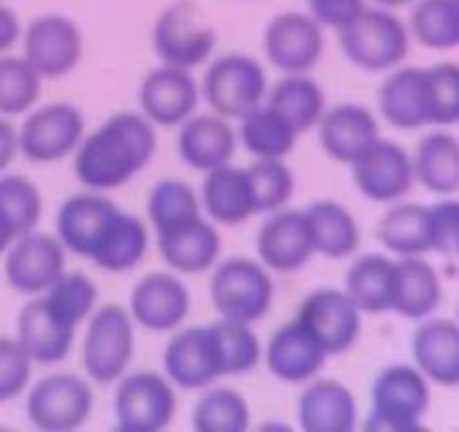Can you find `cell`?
<instances>
[{
	"label": "cell",
	"mask_w": 459,
	"mask_h": 432,
	"mask_svg": "<svg viewBox=\"0 0 459 432\" xmlns=\"http://www.w3.org/2000/svg\"><path fill=\"white\" fill-rule=\"evenodd\" d=\"M158 126L143 113H115L74 151V176L92 192L125 187L147 169L158 151Z\"/></svg>",
	"instance_id": "cell-1"
},
{
	"label": "cell",
	"mask_w": 459,
	"mask_h": 432,
	"mask_svg": "<svg viewBox=\"0 0 459 432\" xmlns=\"http://www.w3.org/2000/svg\"><path fill=\"white\" fill-rule=\"evenodd\" d=\"M430 385L417 365L396 363L383 369L372 385L365 430L369 432H414L423 428L430 410Z\"/></svg>",
	"instance_id": "cell-2"
},
{
	"label": "cell",
	"mask_w": 459,
	"mask_h": 432,
	"mask_svg": "<svg viewBox=\"0 0 459 432\" xmlns=\"http://www.w3.org/2000/svg\"><path fill=\"white\" fill-rule=\"evenodd\" d=\"M412 34L392 10L365 7L351 23L340 30L344 56L365 73H390L410 55Z\"/></svg>",
	"instance_id": "cell-3"
},
{
	"label": "cell",
	"mask_w": 459,
	"mask_h": 432,
	"mask_svg": "<svg viewBox=\"0 0 459 432\" xmlns=\"http://www.w3.org/2000/svg\"><path fill=\"white\" fill-rule=\"evenodd\" d=\"M135 320L120 304L97 307L88 317L82 345V363L88 378L100 385L117 383L135 354Z\"/></svg>",
	"instance_id": "cell-4"
},
{
	"label": "cell",
	"mask_w": 459,
	"mask_h": 432,
	"mask_svg": "<svg viewBox=\"0 0 459 432\" xmlns=\"http://www.w3.org/2000/svg\"><path fill=\"white\" fill-rule=\"evenodd\" d=\"M210 299L221 320L255 324L268 315L275 299L271 271L248 257L228 259L212 272Z\"/></svg>",
	"instance_id": "cell-5"
},
{
	"label": "cell",
	"mask_w": 459,
	"mask_h": 432,
	"mask_svg": "<svg viewBox=\"0 0 459 432\" xmlns=\"http://www.w3.org/2000/svg\"><path fill=\"white\" fill-rule=\"evenodd\" d=\"M268 91L271 88L264 65L241 52L212 61L201 83V97L207 101L212 113L237 122L262 106Z\"/></svg>",
	"instance_id": "cell-6"
},
{
	"label": "cell",
	"mask_w": 459,
	"mask_h": 432,
	"mask_svg": "<svg viewBox=\"0 0 459 432\" xmlns=\"http://www.w3.org/2000/svg\"><path fill=\"white\" fill-rule=\"evenodd\" d=\"M178 410L176 385L167 374L126 372L117 381L113 414L125 432H160L169 428Z\"/></svg>",
	"instance_id": "cell-7"
},
{
	"label": "cell",
	"mask_w": 459,
	"mask_h": 432,
	"mask_svg": "<svg viewBox=\"0 0 459 432\" xmlns=\"http://www.w3.org/2000/svg\"><path fill=\"white\" fill-rule=\"evenodd\" d=\"M152 46L158 59L174 68L194 70L216 50V30L189 0H178L158 14L152 30Z\"/></svg>",
	"instance_id": "cell-8"
},
{
	"label": "cell",
	"mask_w": 459,
	"mask_h": 432,
	"mask_svg": "<svg viewBox=\"0 0 459 432\" xmlns=\"http://www.w3.org/2000/svg\"><path fill=\"white\" fill-rule=\"evenodd\" d=\"M86 138V120L82 111L68 101L32 108L19 129L21 153L37 165H52L74 156Z\"/></svg>",
	"instance_id": "cell-9"
},
{
	"label": "cell",
	"mask_w": 459,
	"mask_h": 432,
	"mask_svg": "<svg viewBox=\"0 0 459 432\" xmlns=\"http://www.w3.org/2000/svg\"><path fill=\"white\" fill-rule=\"evenodd\" d=\"M95 405L92 387L77 374H52L28 392V419L43 432H73L88 423Z\"/></svg>",
	"instance_id": "cell-10"
},
{
	"label": "cell",
	"mask_w": 459,
	"mask_h": 432,
	"mask_svg": "<svg viewBox=\"0 0 459 432\" xmlns=\"http://www.w3.org/2000/svg\"><path fill=\"white\" fill-rule=\"evenodd\" d=\"M365 313L356 307L347 290L317 289L308 293L298 307V320L316 336L329 356L354 350L363 333Z\"/></svg>",
	"instance_id": "cell-11"
},
{
	"label": "cell",
	"mask_w": 459,
	"mask_h": 432,
	"mask_svg": "<svg viewBox=\"0 0 459 432\" xmlns=\"http://www.w3.org/2000/svg\"><path fill=\"white\" fill-rule=\"evenodd\" d=\"M266 59L284 74H308L325 56V28L302 12L277 14L264 30Z\"/></svg>",
	"instance_id": "cell-12"
},
{
	"label": "cell",
	"mask_w": 459,
	"mask_h": 432,
	"mask_svg": "<svg viewBox=\"0 0 459 432\" xmlns=\"http://www.w3.org/2000/svg\"><path fill=\"white\" fill-rule=\"evenodd\" d=\"M23 56L43 79L65 77L82 64V30L64 14L39 16L23 32Z\"/></svg>",
	"instance_id": "cell-13"
},
{
	"label": "cell",
	"mask_w": 459,
	"mask_h": 432,
	"mask_svg": "<svg viewBox=\"0 0 459 432\" xmlns=\"http://www.w3.org/2000/svg\"><path fill=\"white\" fill-rule=\"evenodd\" d=\"M201 101V86L194 79L192 70L165 65L153 68L143 79L138 91L140 113L153 126L174 129L183 126L192 116H196Z\"/></svg>",
	"instance_id": "cell-14"
},
{
	"label": "cell",
	"mask_w": 459,
	"mask_h": 432,
	"mask_svg": "<svg viewBox=\"0 0 459 432\" xmlns=\"http://www.w3.org/2000/svg\"><path fill=\"white\" fill-rule=\"evenodd\" d=\"M65 246L59 237L32 230L5 253L7 284L23 295H43L65 272Z\"/></svg>",
	"instance_id": "cell-15"
},
{
	"label": "cell",
	"mask_w": 459,
	"mask_h": 432,
	"mask_svg": "<svg viewBox=\"0 0 459 432\" xmlns=\"http://www.w3.org/2000/svg\"><path fill=\"white\" fill-rule=\"evenodd\" d=\"M165 374L180 390H207L219 378H223L219 345H216L214 327H187L180 329L165 347L162 356Z\"/></svg>",
	"instance_id": "cell-16"
},
{
	"label": "cell",
	"mask_w": 459,
	"mask_h": 432,
	"mask_svg": "<svg viewBox=\"0 0 459 432\" xmlns=\"http://www.w3.org/2000/svg\"><path fill=\"white\" fill-rule=\"evenodd\" d=\"M359 192L374 203H399L417 185L412 156L401 144L381 138L351 165Z\"/></svg>",
	"instance_id": "cell-17"
},
{
	"label": "cell",
	"mask_w": 459,
	"mask_h": 432,
	"mask_svg": "<svg viewBox=\"0 0 459 432\" xmlns=\"http://www.w3.org/2000/svg\"><path fill=\"white\" fill-rule=\"evenodd\" d=\"M192 308V295L178 272H152L131 290L129 313L140 329L178 332Z\"/></svg>",
	"instance_id": "cell-18"
},
{
	"label": "cell",
	"mask_w": 459,
	"mask_h": 432,
	"mask_svg": "<svg viewBox=\"0 0 459 432\" xmlns=\"http://www.w3.org/2000/svg\"><path fill=\"white\" fill-rule=\"evenodd\" d=\"M259 262L271 272H295L316 255L313 232L304 210H277L257 232Z\"/></svg>",
	"instance_id": "cell-19"
},
{
	"label": "cell",
	"mask_w": 459,
	"mask_h": 432,
	"mask_svg": "<svg viewBox=\"0 0 459 432\" xmlns=\"http://www.w3.org/2000/svg\"><path fill=\"white\" fill-rule=\"evenodd\" d=\"M117 210L120 207L106 198L104 192L88 189L83 194H74L59 207L56 237L70 255L91 262Z\"/></svg>",
	"instance_id": "cell-20"
},
{
	"label": "cell",
	"mask_w": 459,
	"mask_h": 432,
	"mask_svg": "<svg viewBox=\"0 0 459 432\" xmlns=\"http://www.w3.org/2000/svg\"><path fill=\"white\" fill-rule=\"evenodd\" d=\"M320 144L331 160L354 165L368 149L381 140L378 120L360 104L329 106L317 125Z\"/></svg>",
	"instance_id": "cell-21"
},
{
	"label": "cell",
	"mask_w": 459,
	"mask_h": 432,
	"mask_svg": "<svg viewBox=\"0 0 459 432\" xmlns=\"http://www.w3.org/2000/svg\"><path fill=\"white\" fill-rule=\"evenodd\" d=\"M329 354L298 317L277 329L266 347V365L273 376L289 385H307L320 376Z\"/></svg>",
	"instance_id": "cell-22"
},
{
	"label": "cell",
	"mask_w": 459,
	"mask_h": 432,
	"mask_svg": "<svg viewBox=\"0 0 459 432\" xmlns=\"http://www.w3.org/2000/svg\"><path fill=\"white\" fill-rule=\"evenodd\" d=\"M378 108L394 129L414 131L432 126L428 70L419 65H399L390 70L378 91Z\"/></svg>",
	"instance_id": "cell-23"
},
{
	"label": "cell",
	"mask_w": 459,
	"mask_h": 432,
	"mask_svg": "<svg viewBox=\"0 0 459 432\" xmlns=\"http://www.w3.org/2000/svg\"><path fill=\"white\" fill-rule=\"evenodd\" d=\"M230 122L232 120L216 113H205L192 116L183 126H178V153L185 165L203 174L232 165L239 135Z\"/></svg>",
	"instance_id": "cell-24"
},
{
	"label": "cell",
	"mask_w": 459,
	"mask_h": 432,
	"mask_svg": "<svg viewBox=\"0 0 459 432\" xmlns=\"http://www.w3.org/2000/svg\"><path fill=\"white\" fill-rule=\"evenodd\" d=\"M298 423L307 432H351L359 426L354 392L333 378H313L298 401Z\"/></svg>",
	"instance_id": "cell-25"
},
{
	"label": "cell",
	"mask_w": 459,
	"mask_h": 432,
	"mask_svg": "<svg viewBox=\"0 0 459 432\" xmlns=\"http://www.w3.org/2000/svg\"><path fill=\"white\" fill-rule=\"evenodd\" d=\"M412 359L432 385L459 387V320H421L412 336Z\"/></svg>",
	"instance_id": "cell-26"
},
{
	"label": "cell",
	"mask_w": 459,
	"mask_h": 432,
	"mask_svg": "<svg viewBox=\"0 0 459 432\" xmlns=\"http://www.w3.org/2000/svg\"><path fill=\"white\" fill-rule=\"evenodd\" d=\"M74 336L77 329L56 317L41 295L32 298L21 308L16 322V341L23 345L34 365H56L68 359Z\"/></svg>",
	"instance_id": "cell-27"
},
{
	"label": "cell",
	"mask_w": 459,
	"mask_h": 432,
	"mask_svg": "<svg viewBox=\"0 0 459 432\" xmlns=\"http://www.w3.org/2000/svg\"><path fill=\"white\" fill-rule=\"evenodd\" d=\"M203 212L219 226L237 228L257 214L248 167L225 165L207 171L201 187Z\"/></svg>",
	"instance_id": "cell-28"
},
{
	"label": "cell",
	"mask_w": 459,
	"mask_h": 432,
	"mask_svg": "<svg viewBox=\"0 0 459 432\" xmlns=\"http://www.w3.org/2000/svg\"><path fill=\"white\" fill-rule=\"evenodd\" d=\"M158 250L167 266L178 275H201L219 262L221 237L214 221L201 216L187 226L158 235Z\"/></svg>",
	"instance_id": "cell-29"
},
{
	"label": "cell",
	"mask_w": 459,
	"mask_h": 432,
	"mask_svg": "<svg viewBox=\"0 0 459 432\" xmlns=\"http://www.w3.org/2000/svg\"><path fill=\"white\" fill-rule=\"evenodd\" d=\"M444 284L426 257H396L394 302L392 313L405 320H426L439 308Z\"/></svg>",
	"instance_id": "cell-30"
},
{
	"label": "cell",
	"mask_w": 459,
	"mask_h": 432,
	"mask_svg": "<svg viewBox=\"0 0 459 432\" xmlns=\"http://www.w3.org/2000/svg\"><path fill=\"white\" fill-rule=\"evenodd\" d=\"M378 241L394 257H426L432 253L430 205L392 203L378 223Z\"/></svg>",
	"instance_id": "cell-31"
},
{
	"label": "cell",
	"mask_w": 459,
	"mask_h": 432,
	"mask_svg": "<svg viewBox=\"0 0 459 432\" xmlns=\"http://www.w3.org/2000/svg\"><path fill=\"white\" fill-rule=\"evenodd\" d=\"M396 259L381 253L360 255L347 271L344 290L363 313H392L394 302Z\"/></svg>",
	"instance_id": "cell-32"
},
{
	"label": "cell",
	"mask_w": 459,
	"mask_h": 432,
	"mask_svg": "<svg viewBox=\"0 0 459 432\" xmlns=\"http://www.w3.org/2000/svg\"><path fill=\"white\" fill-rule=\"evenodd\" d=\"M149 250V230L140 216L117 210L91 262L106 272H129L140 266Z\"/></svg>",
	"instance_id": "cell-33"
},
{
	"label": "cell",
	"mask_w": 459,
	"mask_h": 432,
	"mask_svg": "<svg viewBox=\"0 0 459 432\" xmlns=\"http://www.w3.org/2000/svg\"><path fill=\"white\" fill-rule=\"evenodd\" d=\"M316 255L326 259H347L359 253L360 226L342 203L317 201L307 210Z\"/></svg>",
	"instance_id": "cell-34"
},
{
	"label": "cell",
	"mask_w": 459,
	"mask_h": 432,
	"mask_svg": "<svg viewBox=\"0 0 459 432\" xmlns=\"http://www.w3.org/2000/svg\"><path fill=\"white\" fill-rule=\"evenodd\" d=\"M414 176L421 187L437 196L459 192V138L446 131L428 134L412 153Z\"/></svg>",
	"instance_id": "cell-35"
},
{
	"label": "cell",
	"mask_w": 459,
	"mask_h": 432,
	"mask_svg": "<svg viewBox=\"0 0 459 432\" xmlns=\"http://www.w3.org/2000/svg\"><path fill=\"white\" fill-rule=\"evenodd\" d=\"M268 104L289 120L299 135L317 129L326 113V95L320 83L308 74H284L268 91Z\"/></svg>",
	"instance_id": "cell-36"
},
{
	"label": "cell",
	"mask_w": 459,
	"mask_h": 432,
	"mask_svg": "<svg viewBox=\"0 0 459 432\" xmlns=\"http://www.w3.org/2000/svg\"><path fill=\"white\" fill-rule=\"evenodd\" d=\"M237 135H239V144H244L246 151L253 153L255 160H277V158L286 160L299 138L289 120L277 113L268 101L241 117Z\"/></svg>",
	"instance_id": "cell-37"
},
{
	"label": "cell",
	"mask_w": 459,
	"mask_h": 432,
	"mask_svg": "<svg viewBox=\"0 0 459 432\" xmlns=\"http://www.w3.org/2000/svg\"><path fill=\"white\" fill-rule=\"evenodd\" d=\"M149 223L156 235L183 228L205 216L201 203V194L189 183L178 178H165L153 185L147 201Z\"/></svg>",
	"instance_id": "cell-38"
},
{
	"label": "cell",
	"mask_w": 459,
	"mask_h": 432,
	"mask_svg": "<svg viewBox=\"0 0 459 432\" xmlns=\"http://www.w3.org/2000/svg\"><path fill=\"white\" fill-rule=\"evenodd\" d=\"M248 401L232 387H207L196 401L192 426L198 432H246L250 428Z\"/></svg>",
	"instance_id": "cell-39"
},
{
	"label": "cell",
	"mask_w": 459,
	"mask_h": 432,
	"mask_svg": "<svg viewBox=\"0 0 459 432\" xmlns=\"http://www.w3.org/2000/svg\"><path fill=\"white\" fill-rule=\"evenodd\" d=\"M408 28L412 39L430 50L459 48L457 0H417Z\"/></svg>",
	"instance_id": "cell-40"
},
{
	"label": "cell",
	"mask_w": 459,
	"mask_h": 432,
	"mask_svg": "<svg viewBox=\"0 0 459 432\" xmlns=\"http://www.w3.org/2000/svg\"><path fill=\"white\" fill-rule=\"evenodd\" d=\"M43 77L25 56L0 55V116H23L37 108Z\"/></svg>",
	"instance_id": "cell-41"
},
{
	"label": "cell",
	"mask_w": 459,
	"mask_h": 432,
	"mask_svg": "<svg viewBox=\"0 0 459 432\" xmlns=\"http://www.w3.org/2000/svg\"><path fill=\"white\" fill-rule=\"evenodd\" d=\"M41 298L56 317H61L73 329H79L95 313L100 293L97 284L88 275L65 271Z\"/></svg>",
	"instance_id": "cell-42"
},
{
	"label": "cell",
	"mask_w": 459,
	"mask_h": 432,
	"mask_svg": "<svg viewBox=\"0 0 459 432\" xmlns=\"http://www.w3.org/2000/svg\"><path fill=\"white\" fill-rule=\"evenodd\" d=\"M212 327H214L216 345H219L225 376H237V374L253 372V369L262 363V341H259V336L255 333L253 324L219 320L214 322Z\"/></svg>",
	"instance_id": "cell-43"
},
{
	"label": "cell",
	"mask_w": 459,
	"mask_h": 432,
	"mask_svg": "<svg viewBox=\"0 0 459 432\" xmlns=\"http://www.w3.org/2000/svg\"><path fill=\"white\" fill-rule=\"evenodd\" d=\"M0 214L19 237L37 230L43 214V196L37 185L25 176H0Z\"/></svg>",
	"instance_id": "cell-44"
},
{
	"label": "cell",
	"mask_w": 459,
	"mask_h": 432,
	"mask_svg": "<svg viewBox=\"0 0 459 432\" xmlns=\"http://www.w3.org/2000/svg\"><path fill=\"white\" fill-rule=\"evenodd\" d=\"M248 176L253 183L257 214H273L277 210H284L295 192L293 169L286 165L284 158L255 160L248 167Z\"/></svg>",
	"instance_id": "cell-45"
},
{
	"label": "cell",
	"mask_w": 459,
	"mask_h": 432,
	"mask_svg": "<svg viewBox=\"0 0 459 432\" xmlns=\"http://www.w3.org/2000/svg\"><path fill=\"white\" fill-rule=\"evenodd\" d=\"M426 70L432 126L459 125V64L444 61Z\"/></svg>",
	"instance_id": "cell-46"
},
{
	"label": "cell",
	"mask_w": 459,
	"mask_h": 432,
	"mask_svg": "<svg viewBox=\"0 0 459 432\" xmlns=\"http://www.w3.org/2000/svg\"><path fill=\"white\" fill-rule=\"evenodd\" d=\"M34 360L16 338L0 336V403L23 394L32 378Z\"/></svg>",
	"instance_id": "cell-47"
},
{
	"label": "cell",
	"mask_w": 459,
	"mask_h": 432,
	"mask_svg": "<svg viewBox=\"0 0 459 432\" xmlns=\"http://www.w3.org/2000/svg\"><path fill=\"white\" fill-rule=\"evenodd\" d=\"M432 253L459 257V201L444 198L430 205Z\"/></svg>",
	"instance_id": "cell-48"
},
{
	"label": "cell",
	"mask_w": 459,
	"mask_h": 432,
	"mask_svg": "<svg viewBox=\"0 0 459 432\" xmlns=\"http://www.w3.org/2000/svg\"><path fill=\"white\" fill-rule=\"evenodd\" d=\"M308 14L322 25V28L342 30L344 25L351 23L360 12L365 10V0H307Z\"/></svg>",
	"instance_id": "cell-49"
},
{
	"label": "cell",
	"mask_w": 459,
	"mask_h": 432,
	"mask_svg": "<svg viewBox=\"0 0 459 432\" xmlns=\"http://www.w3.org/2000/svg\"><path fill=\"white\" fill-rule=\"evenodd\" d=\"M21 153L19 144V129L12 122L0 117V174L14 162V158Z\"/></svg>",
	"instance_id": "cell-50"
},
{
	"label": "cell",
	"mask_w": 459,
	"mask_h": 432,
	"mask_svg": "<svg viewBox=\"0 0 459 432\" xmlns=\"http://www.w3.org/2000/svg\"><path fill=\"white\" fill-rule=\"evenodd\" d=\"M21 37H23V32H21V21L16 12L0 3V55L12 50V46Z\"/></svg>",
	"instance_id": "cell-51"
},
{
	"label": "cell",
	"mask_w": 459,
	"mask_h": 432,
	"mask_svg": "<svg viewBox=\"0 0 459 432\" xmlns=\"http://www.w3.org/2000/svg\"><path fill=\"white\" fill-rule=\"evenodd\" d=\"M16 239H19V235L14 232V228L7 223L5 216L0 214V257L12 248V244H14Z\"/></svg>",
	"instance_id": "cell-52"
},
{
	"label": "cell",
	"mask_w": 459,
	"mask_h": 432,
	"mask_svg": "<svg viewBox=\"0 0 459 432\" xmlns=\"http://www.w3.org/2000/svg\"><path fill=\"white\" fill-rule=\"evenodd\" d=\"M377 7H383V10H396V7L414 5L417 0H372Z\"/></svg>",
	"instance_id": "cell-53"
},
{
	"label": "cell",
	"mask_w": 459,
	"mask_h": 432,
	"mask_svg": "<svg viewBox=\"0 0 459 432\" xmlns=\"http://www.w3.org/2000/svg\"><path fill=\"white\" fill-rule=\"evenodd\" d=\"M457 7H459V0H457Z\"/></svg>",
	"instance_id": "cell-54"
},
{
	"label": "cell",
	"mask_w": 459,
	"mask_h": 432,
	"mask_svg": "<svg viewBox=\"0 0 459 432\" xmlns=\"http://www.w3.org/2000/svg\"><path fill=\"white\" fill-rule=\"evenodd\" d=\"M457 320H459V317H457Z\"/></svg>",
	"instance_id": "cell-55"
}]
</instances>
